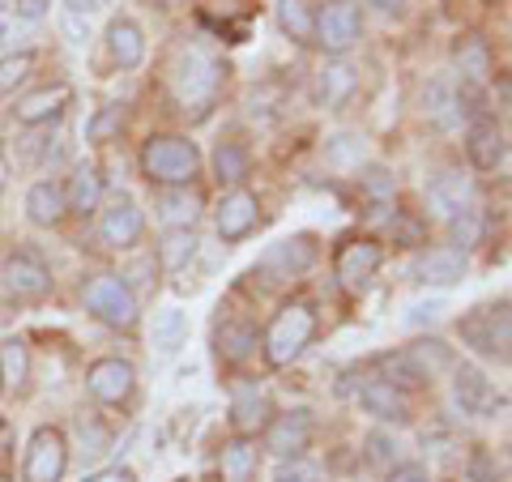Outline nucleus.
<instances>
[{
	"label": "nucleus",
	"mask_w": 512,
	"mask_h": 482,
	"mask_svg": "<svg viewBox=\"0 0 512 482\" xmlns=\"http://www.w3.org/2000/svg\"><path fill=\"white\" fill-rule=\"evenodd\" d=\"M406 359H410V367H414V376H419V380H431L436 372H444V367H453V355H448V346H440V342L410 346Z\"/></svg>",
	"instance_id": "34"
},
{
	"label": "nucleus",
	"mask_w": 512,
	"mask_h": 482,
	"mask_svg": "<svg viewBox=\"0 0 512 482\" xmlns=\"http://www.w3.org/2000/svg\"><path fill=\"white\" fill-rule=\"evenodd\" d=\"M466 154L478 171H495L504 167L508 158V141H504V128L495 120H474L470 124V141H466Z\"/></svg>",
	"instance_id": "19"
},
{
	"label": "nucleus",
	"mask_w": 512,
	"mask_h": 482,
	"mask_svg": "<svg viewBox=\"0 0 512 482\" xmlns=\"http://www.w3.org/2000/svg\"><path fill=\"white\" fill-rule=\"evenodd\" d=\"M184 337H188V316L180 308H163V312H154V346L158 350H175V346H184Z\"/></svg>",
	"instance_id": "35"
},
{
	"label": "nucleus",
	"mask_w": 512,
	"mask_h": 482,
	"mask_svg": "<svg viewBox=\"0 0 512 482\" xmlns=\"http://www.w3.org/2000/svg\"><path fill=\"white\" fill-rule=\"evenodd\" d=\"M197 252V235L192 231H167L163 239V265L167 269H184V261Z\"/></svg>",
	"instance_id": "38"
},
{
	"label": "nucleus",
	"mask_w": 512,
	"mask_h": 482,
	"mask_svg": "<svg viewBox=\"0 0 512 482\" xmlns=\"http://www.w3.org/2000/svg\"><path fill=\"white\" fill-rule=\"evenodd\" d=\"M312 35L325 52L342 56L359 43L363 35V13H359V0H329L325 9L312 18Z\"/></svg>",
	"instance_id": "6"
},
{
	"label": "nucleus",
	"mask_w": 512,
	"mask_h": 482,
	"mask_svg": "<svg viewBox=\"0 0 512 482\" xmlns=\"http://www.w3.org/2000/svg\"><path fill=\"white\" fill-rule=\"evenodd\" d=\"M158 218H163L167 231H192L197 218H201V197L188 184L184 188H163L158 192Z\"/></svg>",
	"instance_id": "22"
},
{
	"label": "nucleus",
	"mask_w": 512,
	"mask_h": 482,
	"mask_svg": "<svg viewBox=\"0 0 512 482\" xmlns=\"http://www.w3.org/2000/svg\"><path fill=\"white\" fill-rule=\"evenodd\" d=\"M363 192H367L372 201H393L397 184H393V175L384 171V167H367V171H363Z\"/></svg>",
	"instance_id": "42"
},
{
	"label": "nucleus",
	"mask_w": 512,
	"mask_h": 482,
	"mask_svg": "<svg viewBox=\"0 0 512 482\" xmlns=\"http://www.w3.org/2000/svg\"><path fill=\"white\" fill-rule=\"evenodd\" d=\"M448 222H453V235H457L461 252H466V244H478V235H483V218H478L474 205H470V210H461V214H453Z\"/></svg>",
	"instance_id": "40"
},
{
	"label": "nucleus",
	"mask_w": 512,
	"mask_h": 482,
	"mask_svg": "<svg viewBox=\"0 0 512 482\" xmlns=\"http://www.w3.org/2000/svg\"><path fill=\"white\" fill-rule=\"evenodd\" d=\"M73 103V90L69 86H39L18 99V107H13V116H18V124H52L64 107Z\"/></svg>",
	"instance_id": "16"
},
{
	"label": "nucleus",
	"mask_w": 512,
	"mask_h": 482,
	"mask_svg": "<svg viewBox=\"0 0 512 482\" xmlns=\"http://www.w3.org/2000/svg\"><path fill=\"white\" fill-rule=\"evenodd\" d=\"M256 350V329L244 325V320H227V325L218 329V359L222 363H244L248 355Z\"/></svg>",
	"instance_id": "29"
},
{
	"label": "nucleus",
	"mask_w": 512,
	"mask_h": 482,
	"mask_svg": "<svg viewBox=\"0 0 512 482\" xmlns=\"http://www.w3.org/2000/svg\"><path fill=\"white\" fill-rule=\"evenodd\" d=\"M5 286L13 299H47L52 295V273L39 256L30 252H13L5 261Z\"/></svg>",
	"instance_id": "13"
},
{
	"label": "nucleus",
	"mask_w": 512,
	"mask_h": 482,
	"mask_svg": "<svg viewBox=\"0 0 512 482\" xmlns=\"http://www.w3.org/2000/svg\"><path fill=\"white\" fill-rule=\"evenodd\" d=\"M13 9V0H0V18H5V13Z\"/></svg>",
	"instance_id": "53"
},
{
	"label": "nucleus",
	"mask_w": 512,
	"mask_h": 482,
	"mask_svg": "<svg viewBox=\"0 0 512 482\" xmlns=\"http://www.w3.org/2000/svg\"><path fill=\"white\" fill-rule=\"evenodd\" d=\"M316 333V312L308 303H286V308L274 316V325L265 329V359L274 367H286L303 355V346L312 342Z\"/></svg>",
	"instance_id": "3"
},
{
	"label": "nucleus",
	"mask_w": 512,
	"mask_h": 482,
	"mask_svg": "<svg viewBox=\"0 0 512 482\" xmlns=\"http://www.w3.org/2000/svg\"><path fill=\"white\" fill-rule=\"evenodd\" d=\"M64 214H69V205H64V188L60 184L39 180L35 188L26 192V218L35 222V227H60Z\"/></svg>",
	"instance_id": "25"
},
{
	"label": "nucleus",
	"mask_w": 512,
	"mask_h": 482,
	"mask_svg": "<svg viewBox=\"0 0 512 482\" xmlns=\"http://www.w3.org/2000/svg\"><path fill=\"white\" fill-rule=\"evenodd\" d=\"M274 482H320V470L303 457H282V465L274 470Z\"/></svg>",
	"instance_id": "41"
},
{
	"label": "nucleus",
	"mask_w": 512,
	"mask_h": 482,
	"mask_svg": "<svg viewBox=\"0 0 512 482\" xmlns=\"http://www.w3.org/2000/svg\"><path fill=\"white\" fill-rule=\"evenodd\" d=\"M252 13H256L252 0H201V18L210 22L214 30H227V35H235V43L248 35Z\"/></svg>",
	"instance_id": "24"
},
{
	"label": "nucleus",
	"mask_w": 512,
	"mask_h": 482,
	"mask_svg": "<svg viewBox=\"0 0 512 482\" xmlns=\"http://www.w3.org/2000/svg\"><path fill=\"white\" fill-rule=\"evenodd\" d=\"M359 406L380 423H406L410 419V401L402 389H393L389 380H363L359 384Z\"/></svg>",
	"instance_id": "17"
},
{
	"label": "nucleus",
	"mask_w": 512,
	"mask_h": 482,
	"mask_svg": "<svg viewBox=\"0 0 512 482\" xmlns=\"http://www.w3.org/2000/svg\"><path fill=\"white\" fill-rule=\"evenodd\" d=\"M461 278H466V252L461 248H427L414 261V282L423 286H457Z\"/></svg>",
	"instance_id": "15"
},
{
	"label": "nucleus",
	"mask_w": 512,
	"mask_h": 482,
	"mask_svg": "<svg viewBox=\"0 0 512 482\" xmlns=\"http://www.w3.org/2000/svg\"><path fill=\"white\" fill-rule=\"evenodd\" d=\"M427 201H431V210H436L440 218H453V214H461V210H470L474 205V184L461 171H440L436 180L427 184Z\"/></svg>",
	"instance_id": "18"
},
{
	"label": "nucleus",
	"mask_w": 512,
	"mask_h": 482,
	"mask_svg": "<svg viewBox=\"0 0 512 482\" xmlns=\"http://www.w3.org/2000/svg\"><path fill=\"white\" fill-rule=\"evenodd\" d=\"M47 5H52V0H13V13H18L22 22H39L47 13Z\"/></svg>",
	"instance_id": "47"
},
{
	"label": "nucleus",
	"mask_w": 512,
	"mask_h": 482,
	"mask_svg": "<svg viewBox=\"0 0 512 482\" xmlns=\"http://www.w3.org/2000/svg\"><path fill=\"white\" fill-rule=\"evenodd\" d=\"M278 26L291 39L308 43L312 39V13H308V5H303V0H278Z\"/></svg>",
	"instance_id": "36"
},
{
	"label": "nucleus",
	"mask_w": 512,
	"mask_h": 482,
	"mask_svg": "<svg viewBox=\"0 0 512 482\" xmlns=\"http://www.w3.org/2000/svg\"><path fill=\"white\" fill-rule=\"evenodd\" d=\"M461 342H466L474 355L508 363V299L461 316Z\"/></svg>",
	"instance_id": "4"
},
{
	"label": "nucleus",
	"mask_w": 512,
	"mask_h": 482,
	"mask_svg": "<svg viewBox=\"0 0 512 482\" xmlns=\"http://www.w3.org/2000/svg\"><path fill=\"white\" fill-rule=\"evenodd\" d=\"M82 482H137V474L133 470H103V474H90Z\"/></svg>",
	"instance_id": "48"
},
{
	"label": "nucleus",
	"mask_w": 512,
	"mask_h": 482,
	"mask_svg": "<svg viewBox=\"0 0 512 482\" xmlns=\"http://www.w3.org/2000/svg\"><path fill=\"white\" fill-rule=\"evenodd\" d=\"M30 69H35V56H30V52H13V56L0 60V94L18 90L26 77H30Z\"/></svg>",
	"instance_id": "37"
},
{
	"label": "nucleus",
	"mask_w": 512,
	"mask_h": 482,
	"mask_svg": "<svg viewBox=\"0 0 512 482\" xmlns=\"http://www.w3.org/2000/svg\"><path fill=\"white\" fill-rule=\"evenodd\" d=\"M470 482H500V470H495L491 453H474V461H470Z\"/></svg>",
	"instance_id": "44"
},
{
	"label": "nucleus",
	"mask_w": 512,
	"mask_h": 482,
	"mask_svg": "<svg viewBox=\"0 0 512 482\" xmlns=\"http://www.w3.org/2000/svg\"><path fill=\"white\" fill-rule=\"evenodd\" d=\"M380 269V244L376 239H350V244L338 252V282L350 295L367 291V282L376 278Z\"/></svg>",
	"instance_id": "12"
},
{
	"label": "nucleus",
	"mask_w": 512,
	"mask_h": 482,
	"mask_svg": "<svg viewBox=\"0 0 512 482\" xmlns=\"http://www.w3.org/2000/svg\"><path fill=\"white\" fill-rule=\"evenodd\" d=\"M355 90H359V69L355 64H346V60L325 64L320 77H316V99H320V107H329V111L346 107L350 99H355Z\"/></svg>",
	"instance_id": "20"
},
{
	"label": "nucleus",
	"mask_w": 512,
	"mask_h": 482,
	"mask_svg": "<svg viewBox=\"0 0 512 482\" xmlns=\"http://www.w3.org/2000/svg\"><path fill=\"white\" fill-rule=\"evenodd\" d=\"M440 312H444V303H440V299H431V303H414L406 320H410V325H423V320L431 325V320H440Z\"/></svg>",
	"instance_id": "46"
},
{
	"label": "nucleus",
	"mask_w": 512,
	"mask_h": 482,
	"mask_svg": "<svg viewBox=\"0 0 512 482\" xmlns=\"http://www.w3.org/2000/svg\"><path fill=\"white\" fill-rule=\"evenodd\" d=\"M9 448H13V427L0 423V478H5V465H9Z\"/></svg>",
	"instance_id": "49"
},
{
	"label": "nucleus",
	"mask_w": 512,
	"mask_h": 482,
	"mask_svg": "<svg viewBox=\"0 0 512 482\" xmlns=\"http://www.w3.org/2000/svg\"><path fill=\"white\" fill-rule=\"evenodd\" d=\"M316 261V244L312 235H291L282 239V244H274L265 256H261V273L269 282H286V278H299V273H308Z\"/></svg>",
	"instance_id": "10"
},
{
	"label": "nucleus",
	"mask_w": 512,
	"mask_h": 482,
	"mask_svg": "<svg viewBox=\"0 0 512 482\" xmlns=\"http://www.w3.org/2000/svg\"><path fill=\"white\" fill-rule=\"evenodd\" d=\"M372 9H380V13H402L406 9V0H367Z\"/></svg>",
	"instance_id": "51"
},
{
	"label": "nucleus",
	"mask_w": 512,
	"mask_h": 482,
	"mask_svg": "<svg viewBox=\"0 0 512 482\" xmlns=\"http://www.w3.org/2000/svg\"><path fill=\"white\" fill-rule=\"evenodd\" d=\"M64 465H69V444L56 427H39L26 444V461H22V482H60Z\"/></svg>",
	"instance_id": "7"
},
{
	"label": "nucleus",
	"mask_w": 512,
	"mask_h": 482,
	"mask_svg": "<svg viewBox=\"0 0 512 482\" xmlns=\"http://www.w3.org/2000/svg\"><path fill=\"white\" fill-rule=\"evenodd\" d=\"M0 389H5V384H0Z\"/></svg>",
	"instance_id": "54"
},
{
	"label": "nucleus",
	"mask_w": 512,
	"mask_h": 482,
	"mask_svg": "<svg viewBox=\"0 0 512 482\" xmlns=\"http://www.w3.org/2000/svg\"><path fill=\"white\" fill-rule=\"evenodd\" d=\"M453 60H457V69L466 73V82H487L491 77V47L483 35H461L453 43Z\"/></svg>",
	"instance_id": "28"
},
{
	"label": "nucleus",
	"mask_w": 512,
	"mask_h": 482,
	"mask_svg": "<svg viewBox=\"0 0 512 482\" xmlns=\"http://www.w3.org/2000/svg\"><path fill=\"white\" fill-rule=\"evenodd\" d=\"M141 171H146L150 184H163V188H184L201 175V154L188 137H175V133H158L141 146Z\"/></svg>",
	"instance_id": "1"
},
{
	"label": "nucleus",
	"mask_w": 512,
	"mask_h": 482,
	"mask_svg": "<svg viewBox=\"0 0 512 482\" xmlns=\"http://www.w3.org/2000/svg\"><path fill=\"white\" fill-rule=\"evenodd\" d=\"M423 111L436 124H453L457 120V90L448 77H431L427 90H423Z\"/></svg>",
	"instance_id": "31"
},
{
	"label": "nucleus",
	"mask_w": 512,
	"mask_h": 482,
	"mask_svg": "<svg viewBox=\"0 0 512 482\" xmlns=\"http://www.w3.org/2000/svg\"><path fill=\"white\" fill-rule=\"evenodd\" d=\"M265 423H269V401H265V393H256L252 384L235 389V397H231V427L239 431V436H256Z\"/></svg>",
	"instance_id": "26"
},
{
	"label": "nucleus",
	"mask_w": 512,
	"mask_h": 482,
	"mask_svg": "<svg viewBox=\"0 0 512 482\" xmlns=\"http://www.w3.org/2000/svg\"><path fill=\"white\" fill-rule=\"evenodd\" d=\"M389 482H431V478H427V465L423 461H406V465H393Z\"/></svg>",
	"instance_id": "45"
},
{
	"label": "nucleus",
	"mask_w": 512,
	"mask_h": 482,
	"mask_svg": "<svg viewBox=\"0 0 512 482\" xmlns=\"http://www.w3.org/2000/svg\"><path fill=\"white\" fill-rule=\"evenodd\" d=\"M312 436H316V423L308 410H286L274 423H265V444H269V453H278V457H303Z\"/></svg>",
	"instance_id": "11"
},
{
	"label": "nucleus",
	"mask_w": 512,
	"mask_h": 482,
	"mask_svg": "<svg viewBox=\"0 0 512 482\" xmlns=\"http://www.w3.org/2000/svg\"><path fill=\"white\" fill-rule=\"evenodd\" d=\"M248 150L239 146V141H218V150H214V175H218V184H239L248 175Z\"/></svg>",
	"instance_id": "33"
},
{
	"label": "nucleus",
	"mask_w": 512,
	"mask_h": 482,
	"mask_svg": "<svg viewBox=\"0 0 512 482\" xmlns=\"http://www.w3.org/2000/svg\"><path fill=\"white\" fill-rule=\"evenodd\" d=\"M99 201H103V180H99V171L94 167H77L69 175V184H64V205H69L73 214H94L99 210Z\"/></svg>",
	"instance_id": "27"
},
{
	"label": "nucleus",
	"mask_w": 512,
	"mask_h": 482,
	"mask_svg": "<svg viewBox=\"0 0 512 482\" xmlns=\"http://www.w3.org/2000/svg\"><path fill=\"white\" fill-rule=\"evenodd\" d=\"M86 308L111 329L137 325V295L124 278H116V273H99V278L86 282Z\"/></svg>",
	"instance_id": "5"
},
{
	"label": "nucleus",
	"mask_w": 512,
	"mask_h": 482,
	"mask_svg": "<svg viewBox=\"0 0 512 482\" xmlns=\"http://www.w3.org/2000/svg\"><path fill=\"white\" fill-rule=\"evenodd\" d=\"M86 389L94 401H103V406H124L137 389V372L128 359H99L86 372Z\"/></svg>",
	"instance_id": "9"
},
{
	"label": "nucleus",
	"mask_w": 512,
	"mask_h": 482,
	"mask_svg": "<svg viewBox=\"0 0 512 482\" xmlns=\"http://www.w3.org/2000/svg\"><path fill=\"white\" fill-rule=\"evenodd\" d=\"M141 231H146V218H141L133 197H116L111 210H103V218H99V235L107 248H133Z\"/></svg>",
	"instance_id": "14"
},
{
	"label": "nucleus",
	"mask_w": 512,
	"mask_h": 482,
	"mask_svg": "<svg viewBox=\"0 0 512 482\" xmlns=\"http://www.w3.org/2000/svg\"><path fill=\"white\" fill-rule=\"evenodd\" d=\"M218 82H222L218 64H214V56H205L201 47H188V52H180V56H175V64H171L175 103H180L184 111H197V116L214 103Z\"/></svg>",
	"instance_id": "2"
},
{
	"label": "nucleus",
	"mask_w": 512,
	"mask_h": 482,
	"mask_svg": "<svg viewBox=\"0 0 512 482\" xmlns=\"http://www.w3.org/2000/svg\"><path fill=\"white\" fill-rule=\"evenodd\" d=\"M107 52L120 69H137V64L146 60V35H141V26L128 18H116L107 26Z\"/></svg>",
	"instance_id": "23"
},
{
	"label": "nucleus",
	"mask_w": 512,
	"mask_h": 482,
	"mask_svg": "<svg viewBox=\"0 0 512 482\" xmlns=\"http://www.w3.org/2000/svg\"><path fill=\"white\" fill-rule=\"evenodd\" d=\"M120 124H124V111H120V103H107L99 116L90 120V141H111L120 133Z\"/></svg>",
	"instance_id": "39"
},
{
	"label": "nucleus",
	"mask_w": 512,
	"mask_h": 482,
	"mask_svg": "<svg viewBox=\"0 0 512 482\" xmlns=\"http://www.w3.org/2000/svg\"><path fill=\"white\" fill-rule=\"evenodd\" d=\"M367 461L372 465H393L397 461V440L389 436V431H372V436H367Z\"/></svg>",
	"instance_id": "43"
},
{
	"label": "nucleus",
	"mask_w": 512,
	"mask_h": 482,
	"mask_svg": "<svg viewBox=\"0 0 512 482\" xmlns=\"http://www.w3.org/2000/svg\"><path fill=\"white\" fill-rule=\"evenodd\" d=\"M256 197L252 192H244V188H235V192H227L222 197V205H218V235L227 239V244H235V239H244L252 227H256Z\"/></svg>",
	"instance_id": "21"
},
{
	"label": "nucleus",
	"mask_w": 512,
	"mask_h": 482,
	"mask_svg": "<svg viewBox=\"0 0 512 482\" xmlns=\"http://www.w3.org/2000/svg\"><path fill=\"white\" fill-rule=\"evenodd\" d=\"M222 478L227 482H252L256 478V444L231 440L222 448Z\"/></svg>",
	"instance_id": "32"
},
{
	"label": "nucleus",
	"mask_w": 512,
	"mask_h": 482,
	"mask_svg": "<svg viewBox=\"0 0 512 482\" xmlns=\"http://www.w3.org/2000/svg\"><path fill=\"white\" fill-rule=\"evenodd\" d=\"M453 401H457L461 414H470V419H495V410H504V397L495 393L491 380L470 363L453 367Z\"/></svg>",
	"instance_id": "8"
},
{
	"label": "nucleus",
	"mask_w": 512,
	"mask_h": 482,
	"mask_svg": "<svg viewBox=\"0 0 512 482\" xmlns=\"http://www.w3.org/2000/svg\"><path fill=\"white\" fill-rule=\"evenodd\" d=\"M73 13H99L103 5H111V0H64Z\"/></svg>",
	"instance_id": "50"
},
{
	"label": "nucleus",
	"mask_w": 512,
	"mask_h": 482,
	"mask_svg": "<svg viewBox=\"0 0 512 482\" xmlns=\"http://www.w3.org/2000/svg\"><path fill=\"white\" fill-rule=\"evenodd\" d=\"M26 380H30V350L22 337H5V342H0V384L22 389Z\"/></svg>",
	"instance_id": "30"
},
{
	"label": "nucleus",
	"mask_w": 512,
	"mask_h": 482,
	"mask_svg": "<svg viewBox=\"0 0 512 482\" xmlns=\"http://www.w3.org/2000/svg\"><path fill=\"white\" fill-rule=\"evenodd\" d=\"M5 188H9V158L0 154V192H5Z\"/></svg>",
	"instance_id": "52"
}]
</instances>
